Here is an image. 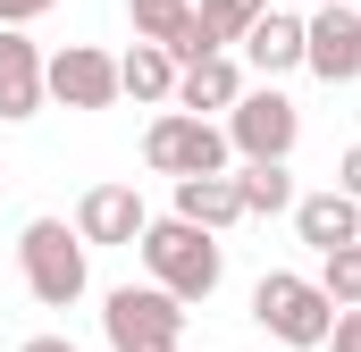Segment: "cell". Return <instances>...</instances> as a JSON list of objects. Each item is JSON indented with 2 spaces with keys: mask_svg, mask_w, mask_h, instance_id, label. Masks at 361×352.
I'll use <instances>...</instances> for the list:
<instances>
[{
  "mask_svg": "<svg viewBox=\"0 0 361 352\" xmlns=\"http://www.w3.org/2000/svg\"><path fill=\"white\" fill-rule=\"evenodd\" d=\"M135 252H143L152 285H160L169 302H210V294H219V277H227L219 235H202V227H185V218H152Z\"/></svg>",
  "mask_w": 361,
  "mask_h": 352,
  "instance_id": "6da1fadb",
  "label": "cell"
},
{
  "mask_svg": "<svg viewBox=\"0 0 361 352\" xmlns=\"http://www.w3.org/2000/svg\"><path fill=\"white\" fill-rule=\"evenodd\" d=\"M252 319H261V336L294 352H319L328 344V327H336V302L311 285V277H294V268H269L261 285H252Z\"/></svg>",
  "mask_w": 361,
  "mask_h": 352,
  "instance_id": "7a4b0ae2",
  "label": "cell"
},
{
  "mask_svg": "<svg viewBox=\"0 0 361 352\" xmlns=\"http://www.w3.org/2000/svg\"><path fill=\"white\" fill-rule=\"evenodd\" d=\"M17 268H25L34 302L68 310V302L85 294V235H76L68 218H25V235H17Z\"/></svg>",
  "mask_w": 361,
  "mask_h": 352,
  "instance_id": "3957f363",
  "label": "cell"
},
{
  "mask_svg": "<svg viewBox=\"0 0 361 352\" xmlns=\"http://www.w3.org/2000/svg\"><path fill=\"white\" fill-rule=\"evenodd\" d=\"M294 134H302V109H294L277 84L244 92V101L227 109V151H244V168H286Z\"/></svg>",
  "mask_w": 361,
  "mask_h": 352,
  "instance_id": "277c9868",
  "label": "cell"
},
{
  "mask_svg": "<svg viewBox=\"0 0 361 352\" xmlns=\"http://www.w3.org/2000/svg\"><path fill=\"white\" fill-rule=\"evenodd\" d=\"M101 336H109V352H177L185 302H169L160 285H118L101 310Z\"/></svg>",
  "mask_w": 361,
  "mask_h": 352,
  "instance_id": "5b68a950",
  "label": "cell"
},
{
  "mask_svg": "<svg viewBox=\"0 0 361 352\" xmlns=\"http://www.w3.org/2000/svg\"><path fill=\"white\" fill-rule=\"evenodd\" d=\"M143 160L160 176H227V126H210V118H185V109H169V118H152V134H143Z\"/></svg>",
  "mask_w": 361,
  "mask_h": 352,
  "instance_id": "8992f818",
  "label": "cell"
},
{
  "mask_svg": "<svg viewBox=\"0 0 361 352\" xmlns=\"http://www.w3.org/2000/svg\"><path fill=\"white\" fill-rule=\"evenodd\" d=\"M42 92L68 101V109H109L118 101V59L92 51V42H68L59 59H42Z\"/></svg>",
  "mask_w": 361,
  "mask_h": 352,
  "instance_id": "52a82bcc",
  "label": "cell"
},
{
  "mask_svg": "<svg viewBox=\"0 0 361 352\" xmlns=\"http://www.w3.org/2000/svg\"><path fill=\"white\" fill-rule=\"evenodd\" d=\"M302 68L319 84H353L361 76V8H319L302 17Z\"/></svg>",
  "mask_w": 361,
  "mask_h": 352,
  "instance_id": "ba28073f",
  "label": "cell"
},
{
  "mask_svg": "<svg viewBox=\"0 0 361 352\" xmlns=\"http://www.w3.org/2000/svg\"><path fill=\"white\" fill-rule=\"evenodd\" d=\"M143 227H152V218H143V193H135V184H92L85 201H76V235H85V244H126V252H135Z\"/></svg>",
  "mask_w": 361,
  "mask_h": 352,
  "instance_id": "9c48e42d",
  "label": "cell"
},
{
  "mask_svg": "<svg viewBox=\"0 0 361 352\" xmlns=\"http://www.w3.org/2000/svg\"><path fill=\"white\" fill-rule=\"evenodd\" d=\"M294 235H302L319 260L345 252V244H361V201H345L336 184H328V193H302V201H294Z\"/></svg>",
  "mask_w": 361,
  "mask_h": 352,
  "instance_id": "30bf717a",
  "label": "cell"
},
{
  "mask_svg": "<svg viewBox=\"0 0 361 352\" xmlns=\"http://www.w3.org/2000/svg\"><path fill=\"white\" fill-rule=\"evenodd\" d=\"M34 109H42V51L17 25H0V118H34Z\"/></svg>",
  "mask_w": 361,
  "mask_h": 352,
  "instance_id": "8fae6325",
  "label": "cell"
},
{
  "mask_svg": "<svg viewBox=\"0 0 361 352\" xmlns=\"http://www.w3.org/2000/svg\"><path fill=\"white\" fill-rule=\"evenodd\" d=\"M169 218L202 227V235H227V227L244 218V193H235V176H185V184H177V210H169Z\"/></svg>",
  "mask_w": 361,
  "mask_h": 352,
  "instance_id": "7c38bea8",
  "label": "cell"
},
{
  "mask_svg": "<svg viewBox=\"0 0 361 352\" xmlns=\"http://www.w3.org/2000/svg\"><path fill=\"white\" fill-rule=\"evenodd\" d=\"M235 101H244V76H235V59H227V51L177 76V109H185V118H202V109H235Z\"/></svg>",
  "mask_w": 361,
  "mask_h": 352,
  "instance_id": "4fadbf2b",
  "label": "cell"
},
{
  "mask_svg": "<svg viewBox=\"0 0 361 352\" xmlns=\"http://www.w3.org/2000/svg\"><path fill=\"white\" fill-rule=\"evenodd\" d=\"M118 92H135V101H177V59L160 51V42H135L126 59H118Z\"/></svg>",
  "mask_w": 361,
  "mask_h": 352,
  "instance_id": "5bb4252c",
  "label": "cell"
},
{
  "mask_svg": "<svg viewBox=\"0 0 361 352\" xmlns=\"http://www.w3.org/2000/svg\"><path fill=\"white\" fill-rule=\"evenodd\" d=\"M244 51H252V68L261 76H286V68H302V17H261L252 34H244Z\"/></svg>",
  "mask_w": 361,
  "mask_h": 352,
  "instance_id": "9a60e30c",
  "label": "cell"
},
{
  "mask_svg": "<svg viewBox=\"0 0 361 352\" xmlns=\"http://www.w3.org/2000/svg\"><path fill=\"white\" fill-rule=\"evenodd\" d=\"M235 193H244V218H277V210H294V201H302L286 168H244V176H235Z\"/></svg>",
  "mask_w": 361,
  "mask_h": 352,
  "instance_id": "2e32d148",
  "label": "cell"
},
{
  "mask_svg": "<svg viewBox=\"0 0 361 352\" xmlns=\"http://www.w3.org/2000/svg\"><path fill=\"white\" fill-rule=\"evenodd\" d=\"M160 51H169V59H177V76H185V68H202V59H219V34H210V25H202V8H185L177 25H169V34H160Z\"/></svg>",
  "mask_w": 361,
  "mask_h": 352,
  "instance_id": "e0dca14e",
  "label": "cell"
},
{
  "mask_svg": "<svg viewBox=\"0 0 361 352\" xmlns=\"http://www.w3.org/2000/svg\"><path fill=\"white\" fill-rule=\"evenodd\" d=\"M261 17H269V0H202V25L219 34V51H227V42H244Z\"/></svg>",
  "mask_w": 361,
  "mask_h": 352,
  "instance_id": "ac0fdd59",
  "label": "cell"
},
{
  "mask_svg": "<svg viewBox=\"0 0 361 352\" xmlns=\"http://www.w3.org/2000/svg\"><path fill=\"white\" fill-rule=\"evenodd\" d=\"M311 285H319L328 302H345V310H361V244H345V252H328Z\"/></svg>",
  "mask_w": 361,
  "mask_h": 352,
  "instance_id": "d6986e66",
  "label": "cell"
},
{
  "mask_svg": "<svg viewBox=\"0 0 361 352\" xmlns=\"http://www.w3.org/2000/svg\"><path fill=\"white\" fill-rule=\"evenodd\" d=\"M185 8H193V0H126V17H135V34H143V42H160Z\"/></svg>",
  "mask_w": 361,
  "mask_h": 352,
  "instance_id": "ffe728a7",
  "label": "cell"
},
{
  "mask_svg": "<svg viewBox=\"0 0 361 352\" xmlns=\"http://www.w3.org/2000/svg\"><path fill=\"white\" fill-rule=\"evenodd\" d=\"M42 8H59V0H0V25H17V34H25Z\"/></svg>",
  "mask_w": 361,
  "mask_h": 352,
  "instance_id": "44dd1931",
  "label": "cell"
},
{
  "mask_svg": "<svg viewBox=\"0 0 361 352\" xmlns=\"http://www.w3.org/2000/svg\"><path fill=\"white\" fill-rule=\"evenodd\" d=\"M328 344H336V352H361V310H336V327H328Z\"/></svg>",
  "mask_w": 361,
  "mask_h": 352,
  "instance_id": "7402d4cb",
  "label": "cell"
},
{
  "mask_svg": "<svg viewBox=\"0 0 361 352\" xmlns=\"http://www.w3.org/2000/svg\"><path fill=\"white\" fill-rule=\"evenodd\" d=\"M336 193H345V201H361V143L336 160Z\"/></svg>",
  "mask_w": 361,
  "mask_h": 352,
  "instance_id": "603a6c76",
  "label": "cell"
},
{
  "mask_svg": "<svg viewBox=\"0 0 361 352\" xmlns=\"http://www.w3.org/2000/svg\"><path fill=\"white\" fill-rule=\"evenodd\" d=\"M17 352H76L68 336H34V344H17Z\"/></svg>",
  "mask_w": 361,
  "mask_h": 352,
  "instance_id": "cb8c5ba5",
  "label": "cell"
},
{
  "mask_svg": "<svg viewBox=\"0 0 361 352\" xmlns=\"http://www.w3.org/2000/svg\"><path fill=\"white\" fill-rule=\"evenodd\" d=\"M319 8H353V0H319Z\"/></svg>",
  "mask_w": 361,
  "mask_h": 352,
  "instance_id": "d4e9b609",
  "label": "cell"
}]
</instances>
